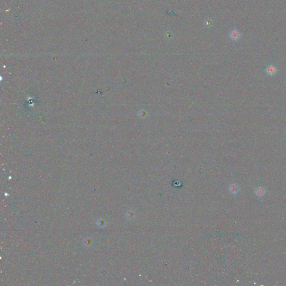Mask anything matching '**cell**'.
<instances>
[{
  "label": "cell",
  "mask_w": 286,
  "mask_h": 286,
  "mask_svg": "<svg viewBox=\"0 0 286 286\" xmlns=\"http://www.w3.org/2000/svg\"><path fill=\"white\" fill-rule=\"evenodd\" d=\"M265 71L267 73V74H268L269 76H273L274 75L277 74V72H278V69H277V67L275 65H271L268 66L265 69Z\"/></svg>",
  "instance_id": "6da1fadb"
},
{
  "label": "cell",
  "mask_w": 286,
  "mask_h": 286,
  "mask_svg": "<svg viewBox=\"0 0 286 286\" xmlns=\"http://www.w3.org/2000/svg\"><path fill=\"white\" fill-rule=\"evenodd\" d=\"M241 33L240 31L237 30V29H234L231 31L230 33V37L232 40L234 41H237L239 40L241 37Z\"/></svg>",
  "instance_id": "7a4b0ae2"
},
{
  "label": "cell",
  "mask_w": 286,
  "mask_h": 286,
  "mask_svg": "<svg viewBox=\"0 0 286 286\" xmlns=\"http://www.w3.org/2000/svg\"><path fill=\"white\" fill-rule=\"evenodd\" d=\"M255 193L256 195L258 196V197H263V196H264L265 194V191L264 188L259 187L256 188V190H255Z\"/></svg>",
  "instance_id": "3957f363"
}]
</instances>
